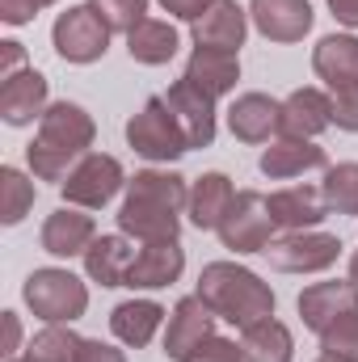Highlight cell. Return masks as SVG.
Wrapping results in <instances>:
<instances>
[{
	"instance_id": "obj_1",
	"label": "cell",
	"mask_w": 358,
	"mask_h": 362,
	"mask_svg": "<svg viewBox=\"0 0 358 362\" xmlns=\"http://www.w3.org/2000/svg\"><path fill=\"white\" fill-rule=\"evenodd\" d=\"M181 206H190L185 177L144 169L127 181V198L118 206V228L122 236H135L144 245L156 240H178L181 232Z\"/></svg>"
},
{
	"instance_id": "obj_2",
	"label": "cell",
	"mask_w": 358,
	"mask_h": 362,
	"mask_svg": "<svg viewBox=\"0 0 358 362\" xmlns=\"http://www.w3.org/2000/svg\"><path fill=\"white\" fill-rule=\"evenodd\" d=\"M93 127L89 110L76 105V101H55L47 105V114L38 118V135L34 144L25 148V160H30V173L38 181H68V173L89 156L93 148Z\"/></svg>"
},
{
	"instance_id": "obj_3",
	"label": "cell",
	"mask_w": 358,
	"mask_h": 362,
	"mask_svg": "<svg viewBox=\"0 0 358 362\" xmlns=\"http://www.w3.org/2000/svg\"><path fill=\"white\" fill-rule=\"evenodd\" d=\"M198 299L228 325L249 329L258 320L274 316V291L253 270L236 262H211L198 274Z\"/></svg>"
},
{
	"instance_id": "obj_4",
	"label": "cell",
	"mask_w": 358,
	"mask_h": 362,
	"mask_svg": "<svg viewBox=\"0 0 358 362\" xmlns=\"http://www.w3.org/2000/svg\"><path fill=\"white\" fill-rule=\"evenodd\" d=\"M312 68L329 89L333 127L358 131V38L354 34H325L312 51Z\"/></svg>"
},
{
	"instance_id": "obj_5",
	"label": "cell",
	"mask_w": 358,
	"mask_h": 362,
	"mask_svg": "<svg viewBox=\"0 0 358 362\" xmlns=\"http://www.w3.org/2000/svg\"><path fill=\"white\" fill-rule=\"evenodd\" d=\"M21 299L30 303V312L47 325H72L85 316L89 308V291L85 282L72 270H59V266H47V270H34L21 286Z\"/></svg>"
},
{
	"instance_id": "obj_6",
	"label": "cell",
	"mask_w": 358,
	"mask_h": 362,
	"mask_svg": "<svg viewBox=\"0 0 358 362\" xmlns=\"http://www.w3.org/2000/svg\"><path fill=\"white\" fill-rule=\"evenodd\" d=\"M127 144L144 160H178V156L190 152V139H185L178 114L169 110L165 97H148L144 101V110L127 122Z\"/></svg>"
},
{
	"instance_id": "obj_7",
	"label": "cell",
	"mask_w": 358,
	"mask_h": 362,
	"mask_svg": "<svg viewBox=\"0 0 358 362\" xmlns=\"http://www.w3.org/2000/svg\"><path fill=\"white\" fill-rule=\"evenodd\" d=\"M110 34H114V30L101 21V13H97L93 4H76V8H68V13L55 17L51 42H55V51H59V59H68V64H93V59L105 55Z\"/></svg>"
},
{
	"instance_id": "obj_8",
	"label": "cell",
	"mask_w": 358,
	"mask_h": 362,
	"mask_svg": "<svg viewBox=\"0 0 358 362\" xmlns=\"http://www.w3.org/2000/svg\"><path fill=\"white\" fill-rule=\"evenodd\" d=\"M219 240L232 253H266V245L274 240V219H270L266 194L258 189H241L219 223Z\"/></svg>"
},
{
	"instance_id": "obj_9",
	"label": "cell",
	"mask_w": 358,
	"mask_h": 362,
	"mask_svg": "<svg viewBox=\"0 0 358 362\" xmlns=\"http://www.w3.org/2000/svg\"><path fill=\"white\" fill-rule=\"evenodd\" d=\"M266 257L282 274H321L342 257V240L329 232H287L266 245Z\"/></svg>"
},
{
	"instance_id": "obj_10",
	"label": "cell",
	"mask_w": 358,
	"mask_h": 362,
	"mask_svg": "<svg viewBox=\"0 0 358 362\" xmlns=\"http://www.w3.org/2000/svg\"><path fill=\"white\" fill-rule=\"evenodd\" d=\"M127 185L122 177V165L105 152H89L64 181V202L68 206H81V211H101L118 189Z\"/></svg>"
},
{
	"instance_id": "obj_11",
	"label": "cell",
	"mask_w": 358,
	"mask_h": 362,
	"mask_svg": "<svg viewBox=\"0 0 358 362\" xmlns=\"http://www.w3.org/2000/svg\"><path fill=\"white\" fill-rule=\"evenodd\" d=\"M215 312L198 299V295H185L173 316H169V333H165V354L173 362H185L207 337H215Z\"/></svg>"
},
{
	"instance_id": "obj_12",
	"label": "cell",
	"mask_w": 358,
	"mask_h": 362,
	"mask_svg": "<svg viewBox=\"0 0 358 362\" xmlns=\"http://www.w3.org/2000/svg\"><path fill=\"white\" fill-rule=\"evenodd\" d=\"M249 34V8H241L236 0H215L198 21H194V47L207 51H241Z\"/></svg>"
},
{
	"instance_id": "obj_13",
	"label": "cell",
	"mask_w": 358,
	"mask_h": 362,
	"mask_svg": "<svg viewBox=\"0 0 358 362\" xmlns=\"http://www.w3.org/2000/svg\"><path fill=\"white\" fill-rule=\"evenodd\" d=\"M47 76L42 72H34V68H21V72H13V76H4L0 81V118L8 122V127H25V122H34V118H42L47 114Z\"/></svg>"
},
{
	"instance_id": "obj_14",
	"label": "cell",
	"mask_w": 358,
	"mask_h": 362,
	"mask_svg": "<svg viewBox=\"0 0 358 362\" xmlns=\"http://www.w3.org/2000/svg\"><path fill=\"white\" fill-rule=\"evenodd\" d=\"M165 101H169V110L178 114L190 148H211V144H215V97H207L198 85H190V81L181 76L178 85L165 93Z\"/></svg>"
},
{
	"instance_id": "obj_15",
	"label": "cell",
	"mask_w": 358,
	"mask_h": 362,
	"mask_svg": "<svg viewBox=\"0 0 358 362\" xmlns=\"http://www.w3.org/2000/svg\"><path fill=\"white\" fill-rule=\"evenodd\" d=\"M249 17L258 25V34L270 42H299L312 30V4L308 0H253Z\"/></svg>"
},
{
	"instance_id": "obj_16",
	"label": "cell",
	"mask_w": 358,
	"mask_h": 362,
	"mask_svg": "<svg viewBox=\"0 0 358 362\" xmlns=\"http://www.w3.org/2000/svg\"><path fill=\"white\" fill-rule=\"evenodd\" d=\"M358 312V286L354 282H312L299 295V316L312 333H325L342 316Z\"/></svg>"
},
{
	"instance_id": "obj_17",
	"label": "cell",
	"mask_w": 358,
	"mask_h": 362,
	"mask_svg": "<svg viewBox=\"0 0 358 362\" xmlns=\"http://www.w3.org/2000/svg\"><path fill=\"white\" fill-rule=\"evenodd\" d=\"M181 270H185V249L178 240H156V245H144L135 253L127 286L131 291H161V286H173Z\"/></svg>"
},
{
	"instance_id": "obj_18",
	"label": "cell",
	"mask_w": 358,
	"mask_h": 362,
	"mask_svg": "<svg viewBox=\"0 0 358 362\" xmlns=\"http://www.w3.org/2000/svg\"><path fill=\"white\" fill-rule=\"evenodd\" d=\"M325 127H333V101H329V93L295 89L282 101V122H278L282 139H316Z\"/></svg>"
},
{
	"instance_id": "obj_19",
	"label": "cell",
	"mask_w": 358,
	"mask_h": 362,
	"mask_svg": "<svg viewBox=\"0 0 358 362\" xmlns=\"http://www.w3.org/2000/svg\"><path fill=\"white\" fill-rule=\"evenodd\" d=\"M93 240H97V223L81 206H59L42 223V253L51 257H85Z\"/></svg>"
},
{
	"instance_id": "obj_20",
	"label": "cell",
	"mask_w": 358,
	"mask_h": 362,
	"mask_svg": "<svg viewBox=\"0 0 358 362\" xmlns=\"http://www.w3.org/2000/svg\"><path fill=\"white\" fill-rule=\"evenodd\" d=\"M266 206H270L274 228H287V232H308V228H316V223L329 215L325 194H321L316 185H287V189H274L266 198Z\"/></svg>"
},
{
	"instance_id": "obj_21",
	"label": "cell",
	"mask_w": 358,
	"mask_h": 362,
	"mask_svg": "<svg viewBox=\"0 0 358 362\" xmlns=\"http://www.w3.org/2000/svg\"><path fill=\"white\" fill-rule=\"evenodd\" d=\"M282 122V101H274L266 93H241L228 110V127L241 144H266Z\"/></svg>"
},
{
	"instance_id": "obj_22",
	"label": "cell",
	"mask_w": 358,
	"mask_h": 362,
	"mask_svg": "<svg viewBox=\"0 0 358 362\" xmlns=\"http://www.w3.org/2000/svg\"><path fill=\"white\" fill-rule=\"evenodd\" d=\"M308 169H329V156L321 144L312 139H278L262 152V173L270 181H287V177H299Z\"/></svg>"
},
{
	"instance_id": "obj_23",
	"label": "cell",
	"mask_w": 358,
	"mask_h": 362,
	"mask_svg": "<svg viewBox=\"0 0 358 362\" xmlns=\"http://www.w3.org/2000/svg\"><path fill=\"white\" fill-rule=\"evenodd\" d=\"M161 325H165V308L156 299H127L110 312V333L131 350H144Z\"/></svg>"
},
{
	"instance_id": "obj_24",
	"label": "cell",
	"mask_w": 358,
	"mask_h": 362,
	"mask_svg": "<svg viewBox=\"0 0 358 362\" xmlns=\"http://www.w3.org/2000/svg\"><path fill=\"white\" fill-rule=\"evenodd\" d=\"M185 81L198 85L207 97L219 101L224 93L236 89V81H241V59H236L232 51H207V47H194V55H190V64H185Z\"/></svg>"
},
{
	"instance_id": "obj_25",
	"label": "cell",
	"mask_w": 358,
	"mask_h": 362,
	"mask_svg": "<svg viewBox=\"0 0 358 362\" xmlns=\"http://www.w3.org/2000/svg\"><path fill=\"white\" fill-rule=\"evenodd\" d=\"M232 198H236V189H232V181L224 173H202L190 185V223L198 232H219Z\"/></svg>"
},
{
	"instance_id": "obj_26",
	"label": "cell",
	"mask_w": 358,
	"mask_h": 362,
	"mask_svg": "<svg viewBox=\"0 0 358 362\" xmlns=\"http://www.w3.org/2000/svg\"><path fill=\"white\" fill-rule=\"evenodd\" d=\"M131 262H135V249L127 245V236H97L85 249V274L101 286H127Z\"/></svg>"
},
{
	"instance_id": "obj_27",
	"label": "cell",
	"mask_w": 358,
	"mask_h": 362,
	"mask_svg": "<svg viewBox=\"0 0 358 362\" xmlns=\"http://www.w3.org/2000/svg\"><path fill=\"white\" fill-rule=\"evenodd\" d=\"M178 47H181L178 30H173L169 21H156V17L139 21V25L127 34V51H131V59H135V64H148V68L169 64V59L178 55Z\"/></svg>"
},
{
	"instance_id": "obj_28",
	"label": "cell",
	"mask_w": 358,
	"mask_h": 362,
	"mask_svg": "<svg viewBox=\"0 0 358 362\" xmlns=\"http://www.w3.org/2000/svg\"><path fill=\"white\" fill-rule=\"evenodd\" d=\"M241 354H245V362H291V354H295L291 329L274 316L249 325L245 337H241Z\"/></svg>"
},
{
	"instance_id": "obj_29",
	"label": "cell",
	"mask_w": 358,
	"mask_h": 362,
	"mask_svg": "<svg viewBox=\"0 0 358 362\" xmlns=\"http://www.w3.org/2000/svg\"><path fill=\"white\" fill-rule=\"evenodd\" d=\"M81 341H85V337H76L72 329H64V325H47L42 333L30 337V346H25L21 362H76Z\"/></svg>"
},
{
	"instance_id": "obj_30",
	"label": "cell",
	"mask_w": 358,
	"mask_h": 362,
	"mask_svg": "<svg viewBox=\"0 0 358 362\" xmlns=\"http://www.w3.org/2000/svg\"><path fill=\"white\" fill-rule=\"evenodd\" d=\"M30 206H34V181L25 177L21 169L4 165V169H0V223H4V228L21 223Z\"/></svg>"
},
{
	"instance_id": "obj_31",
	"label": "cell",
	"mask_w": 358,
	"mask_h": 362,
	"mask_svg": "<svg viewBox=\"0 0 358 362\" xmlns=\"http://www.w3.org/2000/svg\"><path fill=\"white\" fill-rule=\"evenodd\" d=\"M321 194H325V206L337 211V215H358V165H329L325 181H321Z\"/></svg>"
},
{
	"instance_id": "obj_32",
	"label": "cell",
	"mask_w": 358,
	"mask_h": 362,
	"mask_svg": "<svg viewBox=\"0 0 358 362\" xmlns=\"http://www.w3.org/2000/svg\"><path fill=\"white\" fill-rule=\"evenodd\" d=\"M321 350L333 354V358H342V362H358V312L342 316L337 325H329L321 333Z\"/></svg>"
},
{
	"instance_id": "obj_33",
	"label": "cell",
	"mask_w": 358,
	"mask_h": 362,
	"mask_svg": "<svg viewBox=\"0 0 358 362\" xmlns=\"http://www.w3.org/2000/svg\"><path fill=\"white\" fill-rule=\"evenodd\" d=\"M89 4L101 13V21L110 30H122V34H131L139 21H148L144 17L148 13V0H89Z\"/></svg>"
},
{
	"instance_id": "obj_34",
	"label": "cell",
	"mask_w": 358,
	"mask_h": 362,
	"mask_svg": "<svg viewBox=\"0 0 358 362\" xmlns=\"http://www.w3.org/2000/svg\"><path fill=\"white\" fill-rule=\"evenodd\" d=\"M185 362H245V354H241V346L228 341V337H207Z\"/></svg>"
},
{
	"instance_id": "obj_35",
	"label": "cell",
	"mask_w": 358,
	"mask_h": 362,
	"mask_svg": "<svg viewBox=\"0 0 358 362\" xmlns=\"http://www.w3.org/2000/svg\"><path fill=\"white\" fill-rule=\"evenodd\" d=\"M76 362H127L122 350H114L110 341H101V337H89V341H81V354Z\"/></svg>"
},
{
	"instance_id": "obj_36",
	"label": "cell",
	"mask_w": 358,
	"mask_h": 362,
	"mask_svg": "<svg viewBox=\"0 0 358 362\" xmlns=\"http://www.w3.org/2000/svg\"><path fill=\"white\" fill-rule=\"evenodd\" d=\"M0 325H4L0 358H17V350H21V320H17V312H0Z\"/></svg>"
},
{
	"instance_id": "obj_37",
	"label": "cell",
	"mask_w": 358,
	"mask_h": 362,
	"mask_svg": "<svg viewBox=\"0 0 358 362\" xmlns=\"http://www.w3.org/2000/svg\"><path fill=\"white\" fill-rule=\"evenodd\" d=\"M34 13H38L34 0H0V21L4 25H25V21H34Z\"/></svg>"
},
{
	"instance_id": "obj_38",
	"label": "cell",
	"mask_w": 358,
	"mask_h": 362,
	"mask_svg": "<svg viewBox=\"0 0 358 362\" xmlns=\"http://www.w3.org/2000/svg\"><path fill=\"white\" fill-rule=\"evenodd\" d=\"M211 4H215V0H161L165 13H173V17H181V21H190V25H194Z\"/></svg>"
},
{
	"instance_id": "obj_39",
	"label": "cell",
	"mask_w": 358,
	"mask_h": 362,
	"mask_svg": "<svg viewBox=\"0 0 358 362\" xmlns=\"http://www.w3.org/2000/svg\"><path fill=\"white\" fill-rule=\"evenodd\" d=\"M0 55H4V59H0V81H4V76H13V72L25 64V47H21V42H13V38H8V42H0Z\"/></svg>"
},
{
	"instance_id": "obj_40",
	"label": "cell",
	"mask_w": 358,
	"mask_h": 362,
	"mask_svg": "<svg viewBox=\"0 0 358 362\" xmlns=\"http://www.w3.org/2000/svg\"><path fill=\"white\" fill-rule=\"evenodd\" d=\"M329 8H333V17L342 21V25H350V30H358V0H325Z\"/></svg>"
},
{
	"instance_id": "obj_41",
	"label": "cell",
	"mask_w": 358,
	"mask_h": 362,
	"mask_svg": "<svg viewBox=\"0 0 358 362\" xmlns=\"http://www.w3.org/2000/svg\"><path fill=\"white\" fill-rule=\"evenodd\" d=\"M350 282L358 286V249H354V257H350Z\"/></svg>"
},
{
	"instance_id": "obj_42",
	"label": "cell",
	"mask_w": 358,
	"mask_h": 362,
	"mask_svg": "<svg viewBox=\"0 0 358 362\" xmlns=\"http://www.w3.org/2000/svg\"><path fill=\"white\" fill-rule=\"evenodd\" d=\"M316 362H342V358H333V354H321V358H316Z\"/></svg>"
},
{
	"instance_id": "obj_43",
	"label": "cell",
	"mask_w": 358,
	"mask_h": 362,
	"mask_svg": "<svg viewBox=\"0 0 358 362\" xmlns=\"http://www.w3.org/2000/svg\"><path fill=\"white\" fill-rule=\"evenodd\" d=\"M34 4H38V8H47V4H55V0H34Z\"/></svg>"
}]
</instances>
